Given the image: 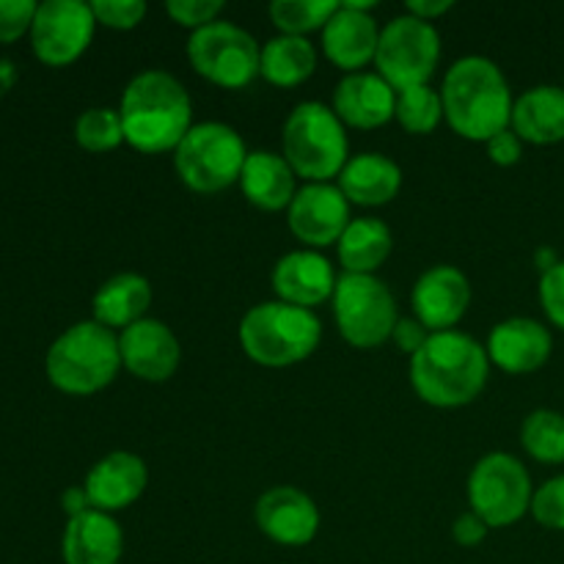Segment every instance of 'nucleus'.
<instances>
[{
	"instance_id": "f8f14e48",
	"label": "nucleus",
	"mask_w": 564,
	"mask_h": 564,
	"mask_svg": "<svg viewBox=\"0 0 564 564\" xmlns=\"http://www.w3.org/2000/svg\"><path fill=\"white\" fill-rule=\"evenodd\" d=\"M97 17L86 0H44L31 25L33 53L50 66H66L91 44Z\"/></svg>"
},
{
	"instance_id": "a211bd4d",
	"label": "nucleus",
	"mask_w": 564,
	"mask_h": 564,
	"mask_svg": "<svg viewBox=\"0 0 564 564\" xmlns=\"http://www.w3.org/2000/svg\"><path fill=\"white\" fill-rule=\"evenodd\" d=\"M380 28L372 11L356 9L350 0H339L336 14L323 28V50L339 69L361 72L378 55Z\"/></svg>"
},
{
	"instance_id": "9d476101",
	"label": "nucleus",
	"mask_w": 564,
	"mask_h": 564,
	"mask_svg": "<svg viewBox=\"0 0 564 564\" xmlns=\"http://www.w3.org/2000/svg\"><path fill=\"white\" fill-rule=\"evenodd\" d=\"M330 301L341 339L352 347L383 345L400 323L394 295L378 275H339Z\"/></svg>"
},
{
	"instance_id": "b1692460",
	"label": "nucleus",
	"mask_w": 564,
	"mask_h": 564,
	"mask_svg": "<svg viewBox=\"0 0 564 564\" xmlns=\"http://www.w3.org/2000/svg\"><path fill=\"white\" fill-rule=\"evenodd\" d=\"M402 187V169L380 152H361L347 160L339 174V191L347 202L380 207L397 198Z\"/></svg>"
},
{
	"instance_id": "f704fd0d",
	"label": "nucleus",
	"mask_w": 564,
	"mask_h": 564,
	"mask_svg": "<svg viewBox=\"0 0 564 564\" xmlns=\"http://www.w3.org/2000/svg\"><path fill=\"white\" fill-rule=\"evenodd\" d=\"M165 11L180 25L196 31V28H204L218 20V14L224 11V0H165Z\"/></svg>"
},
{
	"instance_id": "cd10ccee",
	"label": "nucleus",
	"mask_w": 564,
	"mask_h": 564,
	"mask_svg": "<svg viewBox=\"0 0 564 564\" xmlns=\"http://www.w3.org/2000/svg\"><path fill=\"white\" fill-rule=\"evenodd\" d=\"M317 69V50L306 36L279 33L262 47V77L273 86L290 88Z\"/></svg>"
},
{
	"instance_id": "7ed1b4c3",
	"label": "nucleus",
	"mask_w": 564,
	"mask_h": 564,
	"mask_svg": "<svg viewBox=\"0 0 564 564\" xmlns=\"http://www.w3.org/2000/svg\"><path fill=\"white\" fill-rule=\"evenodd\" d=\"M488 350L460 330L430 334L427 345L411 356V386L427 405L460 408L488 386Z\"/></svg>"
},
{
	"instance_id": "c85d7f7f",
	"label": "nucleus",
	"mask_w": 564,
	"mask_h": 564,
	"mask_svg": "<svg viewBox=\"0 0 564 564\" xmlns=\"http://www.w3.org/2000/svg\"><path fill=\"white\" fill-rule=\"evenodd\" d=\"M521 444L529 455L545 466L564 463V413L538 408L523 419Z\"/></svg>"
},
{
	"instance_id": "a19ab883",
	"label": "nucleus",
	"mask_w": 564,
	"mask_h": 564,
	"mask_svg": "<svg viewBox=\"0 0 564 564\" xmlns=\"http://www.w3.org/2000/svg\"><path fill=\"white\" fill-rule=\"evenodd\" d=\"M61 507H64V512L69 518H77V516H83V512L94 510L91 499H88V494H86V488H83V485L66 488L64 496H61Z\"/></svg>"
},
{
	"instance_id": "423d86ee",
	"label": "nucleus",
	"mask_w": 564,
	"mask_h": 564,
	"mask_svg": "<svg viewBox=\"0 0 564 564\" xmlns=\"http://www.w3.org/2000/svg\"><path fill=\"white\" fill-rule=\"evenodd\" d=\"M284 158L306 182H328L347 165L345 121L334 108L317 99L297 102L290 110L281 132Z\"/></svg>"
},
{
	"instance_id": "4c0bfd02",
	"label": "nucleus",
	"mask_w": 564,
	"mask_h": 564,
	"mask_svg": "<svg viewBox=\"0 0 564 564\" xmlns=\"http://www.w3.org/2000/svg\"><path fill=\"white\" fill-rule=\"evenodd\" d=\"M485 147H488L490 160H494L496 165H512V163H518L523 154V141H521V135L512 130V127L496 132L490 141H485Z\"/></svg>"
},
{
	"instance_id": "a878e982",
	"label": "nucleus",
	"mask_w": 564,
	"mask_h": 564,
	"mask_svg": "<svg viewBox=\"0 0 564 564\" xmlns=\"http://www.w3.org/2000/svg\"><path fill=\"white\" fill-rule=\"evenodd\" d=\"M152 306V284L141 273H116L94 292V319L105 328H130L141 323Z\"/></svg>"
},
{
	"instance_id": "6e6552de",
	"label": "nucleus",
	"mask_w": 564,
	"mask_h": 564,
	"mask_svg": "<svg viewBox=\"0 0 564 564\" xmlns=\"http://www.w3.org/2000/svg\"><path fill=\"white\" fill-rule=\"evenodd\" d=\"M193 69L224 88H246L262 75V47L246 28L215 20L187 39Z\"/></svg>"
},
{
	"instance_id": "aec40b11",
	"label": "nucleus",
	"mask_w": 564,
	"mask_h": 564,
	"mask_svg": "<svg viewBox=\"0 0 564 564\" xmlns=\"http://www.w3.org/2000/svg\"><path fill=\"white\" fill-rule=\"evenodd\" d=\"M149 482V468L132 452H110L94 463L86 477V494L94 510L119 512L135 505Z\"/></svg>"
},
{
	"instance_id": "f257e3e1",
	"label": "nucleus",
	"mask_w": 564,
	"mask_h": 564,
	"mask_svg": "<svg viewBox=\"0 0 564 564\" xmlns=\"http://www.w3.org/2000/svg\"><path fill=\"white\" fill-rule=\"evenodd\" d=\"M124 141L138 152H171L193 127L187 88L165 69H143L124 86L119 102Z\"/></svg>"
},
{
	"instance_id": "1a4fd4ad",
	"label": "nucleus",
	"mask_w": 564,
	"mask_h": 564,
	"mask_svg": "<svg viewBox=\"0 0 564 564\" xmlns=\"http://www.w3.org/2000/svg\"><path fill=\"white\" fill-rule=\"evenodd\" d=\"M441 61V33L433 22L413 14H400L380 28V44L375 64L378 75L391 83L394 91L427 86Z\"/></svg>"
},
{
	"instance_id": "2eb2a0df",
	"label": "nucleus",
	"mask_w": 564,
	"mask_h": 564,
	"mask_svg": "<svg viewBox=\"0 0 564 564\" xmlns=\"http://www.w3.org/2000/svg\"><path fill=\"white\" fill-rule=\"evenodd\" d=\"M121 367L149 383H163L180 369L182 347L174 330L163 319L143 317L119 334Z\"/></svg>"
},
{
	"instance_id": "6ab92c4d",
	"label": "nucleus",
	"mask_w": 564,
	"mask_h": 564,
	"mask_svg": "<svg viewBox=\"0 0 564 564\" xmlns=\"http://www.w3.org/2000/svg\"><path fill=\"white\" fill-rule=\"evenodd\" d=\"M270 281H273L279 301L312 308L334 297L336 281L339 279L334 273V264L323 253L301 248V251L284 253L275 262Z\"/></svg>"
},
{
	"instance_id": "2f4dec72",
	"label": "nucleus",
	"mask_w": 564,
	"mask_h": 564,
	"mask_svg": "<svg viewBox=\"0 0 564 564\" xmlns=\"http://www.w3.org/2000/svg\"><path fill=\"white\" fill-rule=\"evenodd\" d=\"M75 138L86 152H110L124 141L119 110L113 108H88L77 116Z\"/></svg>"
},
{
	"instance_id": "c756f323",
	"label": "nucleus",
	"mask_w": 564,
	"mask_h": 564,
	"mask_svg": "<svg viewBox=\"0 0 564 564\" xmlns=\"http://www.w3.org/2000/svg\"><path fill=\"white\" fill-rule=\"evenodd\" d=\"M394 119L400 121L402 130L413 132V135H427L438 127L444 119V99L441 91L433 86H413L405 91H397V110Z\"/></svg>"
},
{
	"instance_id": "4468645a",
	"label": "nucleus",
	"mask_w": 564,
	"mask_h": 564,
	"mask_svg": "<svg viewBox=\"0 0 564 564\" xmlns=\"http://www.w3.org/2000/svg\"><path fill=\"white\" fill-rule=\"evenodd\" d=\"M257 527L279 545H306L319 532V510L314 499L292 485L264 490L253 507Z\"/></svg>"
},
{
	"instance_id": "c03bdc74",
	"label": "nucleus",
	"mask_w": 564,
	"mask_h": 564,
	"mask_svg": "<svg viewBox=\"0 0 564 564\" xmlns=\"http://www.w3.org/2000/svg\"><path fill=\"white\" fill-rule=\"evenodd\" d=\"M556 262H560V257H556L554 248H538V253H534V264L540 268V273L551 270Z\"/></svg>"
},
{
	"instance_id": "ea45409f",
	"label": "nucleus",
	"mask_w": 564,
	"mask_h": 564,
	"mask_svg": "<svg viewBox=\"0 0 564 564\" xmlns=\"http://www.w3.org/2000/svg\"><path fill=\"white\" fill-rule=\"evenodd\" d=\"M488 529L490 527L477 516V512L468 510V512H463L455 523H452V538H455V543L471 549V545H479L485 538H488Z\"/></svg>"
},
{
	"instance_id": "f3484780",
	"label": "nucleus",
	"mask_w": 564,
	"mask_h": 564,
	"mask_svg": "<svg viewBox=\"0 0 564 564\" xmlns=\"http://www.w3.org/2000/svg\"><path fill=\"white\" fill-rule=\"evenodd\" d=\"M488 358L510 375L538 372L554 350V336L540 319L510 317L494 325L488 336Z\"/></svg>"
},
{
	"instance_id": "79ce46f5",
	"label": "nucleus",
	"mask_w": 564,
	"mask_h": 564,
	"mask_svg": "<svg viewBox=\"0 0 564 564\" xmlns=\"http://www.w3.org/2000/svg\"><path fill=\"white\" fill-rule=\"evenodd\" d=\"M452 0H408V14L419 17V20L433 22L435 17L446 14L452 9Z\"/></svg>"
},
{
	"instance_id": "bb28decb",
	"label": "nucleus",
	"mask_w": 564,
	"mask_h": 564,
	"mask_svg": "<svg viewBox=\"0 0 564 564\" xmlns=\"http://www.w3.org/2000/svg\"><path fill=\"white\" fill-rule=\"evenodd\" d=\"M336 248L345 273L375 275V270L391 257L394 235L380 218H352Z\"/></svg>"
},
{
	"instance_id": "39448f33",
	"label": "nucleus",
	"mask_w": 564,
	"mask_h": 564,
	"mask_svg": "<svg viewBox=\"0 0 564 564\" xmlns=\"http://www.w3.org/2000/svg\"><path fill=\"white\" fill-rule=\"evenodd\" d=\"M323 339V323L312 308L284 301L257 303L240 319V345L262 367L306 361Z\"/></svg>"
},
{
	"instance_id": "393cba45",
	"label": "nucleus",
	"mask_w": 564,
	"mask_h": 564,
	"mask_svg": "<svg viewBox=\"0 0 564 564\" xmlns=\"http://www.w3.org/2000/svg\"><path fill=\"white\" fill-rule=\"evenodd\" d=\"M512 130L529 143H560L564 141V88L554 83H543L521 97L512 105Z\"/></svg>"
},
{
	"instance_id": "c9c22d12",
	"label": "nucleus",
	"mask_w": 564,
	"mask_h": 564,
	"mask_svg": "<svg viewBox=\"0 0 564 564\" xmlns=\"http://www.w3.org/2000/svg\"><path fill=\"white\" fill-rule=\"evenodd\" d=\"M36 9V0H0V42H14L31 31Z\"/></svg>"
},
{
	"instance_id": "9b49d317",
	"label": "nucleus",
	"mask_w": 564,
	"mask_h": 564,
	"mask_svg": "<svg viewBox=\"0 0 564 564\" xmlns=\"http://www.w3.org/2000/svg\"><path fill=\"white\" fill-rule=\"evenodd\" d=\"M534 488L527 466L507 452H490L468 477V501L490 529L512 527L532 510Z\"/></svg>"
},
{
	"instance_id": "412c9836",
	"label": "nucleus",
	"mask_w": 564,
	"mask_h": 564,
	"mask_svg": "<svg viewBox=\"0 0 564 564\" xmlns=\"http://www.w3.org/2000/svg\"><path fill=\"white\" fill-rule=\"evenodd\" d=\"M330 108L345 124L372 130V127H383L386 121L394 119L397 91L378 72H350L334 88Z\"/></svg>"
},
{
	"instance_id": "20e7f679",
	"label": "nucleus",
	"mask_w": 564,
	"mask_h": 564,
	"mask_svg": "<svg viewBox=\"0 0 564 564\" xmlns=\"http://www.w3.org/2000/svg\"><path fill=\"white\" fill-rule=\"evenodd\" d=\"M44 369L50 383L66 394H97L121 369L119 336L97 319L75 323L50 345Z\"/></svg>"
},
{
	"instance_id": "0eeeda50",
	"label": "nucleus",
	"mask_w": 564,
	"mask_h": 564,
	"mask_svg": "<svg viewBox=\"0 0 564 564\" xmlns=\"http://www.w3.org/2000/svg\"><path fill=\"white\" fill-rule=\"evenodd\" d=\"M246 160V141L224 121H198L174 149L176 174L196 193H218L240 182Z\"/></svg>"
},
{
	"instance_id": "72a5a7b5",
	"label": "nucleus",
	"mask_w": 564,
	"mask_h": 564,
	"mask_svg": "<svg viewBox=\"0 0 564 564\" xmlns=\"http://www.w3.org/2000/svg\"><path fill=\"white\" fill-rule=\"evenodd\" d=\"M91 11L102 25L130 31L147 17V3L143 0H94Z\"/></svg>"
},
{
	"instance_id": "7c9ffc66",
	"label": "nucleus",
	"mask_w": 564,
	"mask_h": 564,
	"mask_svg": "<svg viewBox=\"0 0 564 564\" xmlns=\"http://www.w3.org/2000/svg\"><path fill=\"white\" fill-rule=\"evenodd\" d=\"M336 9H339V0H273L270 17L281 33L306 36L308 31L325 28Z\"/></svg>"
},
{
	"instance_id": "dca6fc26",
	"label": "nucleus",
	"mask_w": 564,
	"mask_h": 564,
	"mask_svg": "<svg viewBox=\"0 0 564 564\" xmlns=\"http://www.w3.org/2000/svg\"><path fill=\"white\" fill-rule=\"evenodd\" d=\"M411 301L419 323L430 334H441V330H452L463 319L471 303V284L466 273L452 264H435L419 275Z\"/></svg>"
},
{
	"instance_id": "ddd939ff",
	"label": "nucleus",
	"mask_w": 564,
	"mask_h": 564,
	"mask_svg": "<svg viewBox=\"0 0 564 564\" xmlns=\"http://www.w3.org/2000/svg\"><path fill=\"white\" fill-rule=\"evenodd\" d=\"M292 235L312 248H325L330 242H339L350 224V202L339 185L330 182H306L297 187L295 198L286 207Z\"/></svg>"
},
{
	"instance_id": "5701e85b",
	"label": "nucleus",
	"mask_w": 564,
	"mask_h": 564,
	"mask_svg": "<svg viewBox=\"0 0 564 564\" xmlns=\"http://www.w3.org/2000/svg\"><path fill=\"white\" fill-rule=\"evenodd\" d=\"M295 176L297 174L286 163L284 154L257 149V152H248L240 174V187L253 207L279 213V209L290 207L292 198H295Z\"/></svg>"
},
{
	"instance_id": "e433bc0d",
	"label": "nucleus",
	"mask_w": 564,
	"mask_h": 564,
	"mask_svg": "<svg viewBox=\"0 0 564 564\" xmlns=\"http://www.w3.org/2000/svg\"><path fill=\"white\" fill-rule=\"evenodd\" d=\"M540 303L551 323L564 330V259L540 275Z\"/></svg>"
},
{
	"instance_id": "f03ea898",
	"label": "nucleus",
	"mask_w": 564,
	"mask_h": 564,
	"mask_svg": "<svg viewBox=\"0 0 564 564\" xmlns=\"http://www.w3.org/2000/svg\"><path fill=\"white\" fill-rule=\"evenodd\" d=\"M444 116L457 135L468 141H490L512 121L510 83L499 64L485 55H466L455 61L441 86Z\"/></svg>"
},
{
	"instance_id": "473e14b6",
	"label": "nucleus",
	"mask_w": 564,
	"mask_h": 564,
	"mask_svg": "<svg viewBox=\"0 0 564 564\" xmlns=\"http://www.w3.org/2000/svg\"><path fill=\"white\" fill-rule=\"evenodd\" d=\"M532 516L540 527L564 532V474L551 477L549 482L534 490Z\"/></svg>"
},
{
	"instance_id": "58836bf2",
	"label": "nucleus",
	"mask_w": 564,
	"mask_h": 564,
	"mask_svg": "<svg viewBox=\"0 0 564 564\" xmlns=\"http://www.w3.org/2000/svg\"><path fill=\"white\" fill-rule=\"evenodd\" d=\"M391 339H394V345L400 347L402 352H408V356H416V352L422 350L424 345H427L430 330L424 328V325L419 323V319H411V317L402 319L400 317V323H397V328H394V334H391Z\"/></svg>"
},
{
	"instance_id": "37998d69",
	"label": "nucleus",
	"mask_w": 564,
	"mask_h": 564,
	"mask_svg": "<svg viewBox=\"0 0 564 564\" xmlns=\"http://www.w3.org/2000/svg\"><path fill=\"white\" fill-rule=\"evenodd\" d=\"M14 80H17V66H14V61L0 58V97H3V94L9 91L11 86H14Z\"/></svg>"
},
{
	"instance_id": "4be33fe9",
	"label": "nucleus",
	"mask_w": 564,
	"mask_h": 564,
	"mask_svg": "<svg viewBox=\"0 0 564 564\" xmlns=\"http://www.w3.org/2000/svg\"><path fill=\"white\" fill-rule=\"evenodd\" d=\"M61 551H64L66 564H119L124 534L110 512L88 510L69 518Z\"/></svg>"
}]
</instances>
